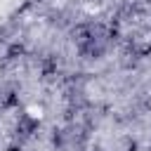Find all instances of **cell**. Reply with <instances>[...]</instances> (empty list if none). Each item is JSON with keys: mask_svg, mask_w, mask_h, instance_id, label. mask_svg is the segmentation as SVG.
I'll return each mask as SVG.
<instances>
[{"mask_svg": "<svg viewBox=\"0 0 151 151\" xmlns=\"http://www.w3.org/2000/svg\"><path fill=\"white\" fill-rule=\"evenodd\" d=\"M47 21H50V26H57V28H61V26L68 24V19H66V14H64L61 9H52V12L47 14Z\"/></svg>", "mask_w": 151, "mask_h": 151, "instance_id": "5", "label": "cell"}, {"mask_svg": "<svg viewBox=\"0 0 151 151\" xmlns=\"http://www.w3.org/2000/svg\"><path fill=\"white\" fill-rule=\"evenodd\" d=\"M7 151H21V146H9Z\"/></svg>", "mask_w": 151, "mask_h": 151, "instance_id": "9", "label": "cell"}, {"mask_svg": "<svg viewBox=\"0 0 151 151\" xmlns=\"http://www.w3.org/2000/svg\"><path fill=\"white\" fill-rule=\"evenodd\" d=\"M90 151H104V149H101V146H94V149H90Z\"/></svg>", "mask_w": 151, "mask_h": 151, "instance_id": "10", "label": "cell"}, {"mask_svg": "<svg viewBox=\"0 0 151 151\" xmlns=\"http://www.w3.org/2000/svg\"><path fill=\"white\" fill-rule=\"evenodd\" d=\"M26 54V47H24V42H9V47H7V52H5V57H7V61H14V59H21Z\"/></svg>", "mask_w": 151, "mask_h": 151, "instance_id": "4", "label": "cell"}, {"mask_svg": "<svg viewBox=\"0 0 151 151\" xmlns=\"http://www.w3.org/2000/svg\"><path fill=\"white\" fill-rule=\"evenodd\" d=\"M106 50H109V42L101 40V38H97V35L76 42V52H78L83 59H94V61H97V59H101V57L106 54Z\"/></svg>", "mask_w": 151, "mask_h": 151, "instance_id": "1", "label": "cell"}, {"mask_svg": "<svg viewBox=\"0 0 151 151\" xmlns=\"http://www.w3.org/2000/svg\"><path fill=\"white\" fill-rule=\"evenodd\" d=\"M54 71H57V57L50 54V57L42 59V76H52Z\"/></svg>", "mask_w": 151, "mask_h": 151, "instance_id": "6", "label": "cell"}, {"mask_svg": "<svg viewBox=\"0 0 151 151\" xmlns=\"http://www.w3.org/2000/svg\"><path fill=\"white\" fill-rule=\"evenodd\" d=\"M0 106H2V109H14V106H19V94H17V90H0Z\"/></svg>", "mask_w": 151, "mask_h": 151, "instance_id": "3", "label": "cell"}, {"mask_svg": "<svg viewBox=\"0 0 151 151\" xmlns=\"http://www.w3.org/2000/svg\"><path fill=\"white\" fill-rule=\"evenodd\" d=\"M64 144H66V132H64V130H54V132H52V146L61 149Z\"/></svg>", "mask_w": 151, "mask_h": 151, "instance_id": "7", "label": "cell"}, {"mask_svg": "<svg viewBox=\"0 0 151 151\" xmlns=\"http://www.w3.org/2000/svg\"><path fill=\"white\" fill-rule=\"evenodd\" d=\"M38 127H40V120H38L35 116H31V113H21L19 120H17V125H14V132H17V137L26 139V137H31Z\"/></svg>", "mask_w": 151, "mask_h": 151, "instance_id": "2", "label": "cell"}, {"mask_svg": "<svg viewBox=\"0 0 151 151\" xmlns=\"http://www.w3.org/2000/svg\"><path fill=\"white\" fill-rule=\"evenodd\" d=\"M137 149H139L137 139H125V151H137Z\"/></svg>", "mask_w": 151, "mask_h": 151, "instance_id": "8", "label": "cell"}]
</instances>
